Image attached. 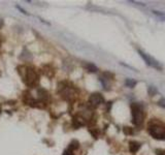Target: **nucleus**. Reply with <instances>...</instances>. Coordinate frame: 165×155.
I'll return each mask as SVG.
<instances>
[{
  "label": "nucleus",
  "instance_id": "nucleus-1",
  "mask_svg": "<svg viewBox=\"0 0 165 155\" xmlns=\"http://www.w3.org/2000/svg\"><path fill=\"white\" fill-rule=\"evenodd\" d=\"M148 130L154 139L165 140V124L158 121L157 119H152L148 122Z\"/></svg>",
  "mask_w": 165,
  "mask_h": 155
},
{
  "label": "nucleus",
  "instance_id": "nucleus-2",
  "mask_svg": "<svg viewBox=\"0 0 165 155\" xmlns=\"http://www.w3.org/2000/svg\"><path fill=\"white\" fill-rule=\"evenodd\" d=\"M131 112H132V121L135 125L140 126L145 120V112H143L142 106L140 104H131Z\"/></svg>",
  "mask_w": 165,
  "mask_h": 155
},
{
  "label": "nucleus",
  "instance_id": "nucleus-3",
  "mask_svg": "<svg viewBox=\"0 0 165 155\" xmlns=\"http://www.w3.org/2000/svg\"><path fill=\"white\" fill-rule=\"evenodd\" d=\"M24 81L26 85L30 86V87H34L38 83V76L35 73L32 68L27 67L25 70V76H24Z\"/></svg>",
  "mask_w": 165,
  "mask_h": 155
},
{
  "label": "nucleus",
  "instance_id": "nucleus-4",
  "mask_svg": "<svg viewBox=\"0 0 165 155\" xmlns=\"http://www.w3.org/2000/svg\"><path fill=\"white\" fill-rule=\"evenodd\" d=\"M137 52L140 53V57L143 59V61H145L148 66L156 68V70H163V66L160 64V62H158L156 59L153 58L152 56H150L148 54L145 53V52H142L141 50H137Z\"/></svg>",
  "mask_w": 165,
  "mask_h": 155
},
{
  "label": "nucleus",
  "instance_id": "nucleus-5",
  "mask_svg": "<svg viewBox=\"0 0 165 155\" xmlns=\"http://www.w3.org/2000/svg\"><path fill=\"white\" fill-rule=\"evenodd\" d=\"M89 101H90V104L93 107H97L100 104H102V102L104 101V99H103V97L101 94H99V93H94V94H92L90 96Z\"/></svg>",
  "mask_w": 165,
  "mask_h": 155
},
{
  "label": "nucleus",
  "instance_id": "nucleus-6",
  "mask_svg": "<svg viewBox=\"0 0 165 155\" xmlns=\"http://www.w3.org/2000/svg\"><path fill=\"white\" fill-rule=\"evenodd\" d=\"M140 144L138 142H135V141H131V142H129V149H130V151L132 153H135V152H137L138 150H140Z\"/></svg>",
  "mask_w": 165,
  "mask_h": 155
},
{
  "label": "nucleus",
  "instance_id": "nucleus-7",
  "mask_svg": "<svg viewBox=\"0 0 165 155\" xmlns=\"http://www.w3.org/2000/svg\"><path fill=\"white\" fill-rule=\"evenodd\" d=\"M136 84V81H134V80H132V79H127L126 80V82H125V85L127 86V87H134Z\"/></svg>",
  "mask_w": 165,
  "mask_h": 155
},
{
  "label": "nucleus",
  "instance_id": "nucleus-8",
  "mask_svg": "<svg viewBox=\"0 0 165 155\" xmlns=\"http://www.w3.org/2000/svg\"><path fill=\"white\" fill-rule=\"evenodd\" d=\"M86 67H87V70H90V71H96V70H97V67H96L95 65H93V64H91V63L87 64Z\"/></svg>",
  "mask_w": 165,
  "mask_h": 155
},
{
  "label": "nucleus",
  "instance_id": "nucleus-9",
  "mask_svg": "<svg viewBox=\"0 0 165 155\" xmlns=\"http://www.w3.org/2000/svg\"><path fill=\"white\" fill-rule=\"evenodd\" d=\"M157 93V90H156V88L155 87H148V94L150 95H154V94H156Z\"/></svg>",
  "mask_w": 165,
  "mask_h": 155
},
{
  "label": "nucleus",
  "instance_id": "nucleus-10",
  "mask_svg": "<svg viewBox=\"0 0 165 155\" xmlns=\"http://www.w3.org/2000/svg\"><path fill=\"white\" fill-rule=\"evenodd\" d=\"M158 104H159L160 107H162V108L165 109V98H160L159 101H158Z\"/></svg>",
  "mask_w": 165,
  "mask_h": 155
},
{
  "label": "nucleus",
  "instance_id": "nucleus-11",
  "mask_svg": "<svg viewBox=\"0 0 165 155\" xmlns=\"http://www.w3.org/2000/svg\"><path fill=\"white\" fill-rule=\"evenodd\" d=\"M153 13H154L156 16L159 17V18H161V19H163V20H165V15H164V14H161V13H160V11H153Z\"/></svg>",
  "mask_w": 165,
  "mask_h": 155
},
{
  "label": "nucleus",
  "instance_id": "nucleus-12",
  "mask_svg": "<svg viewBox=\"0 0 165 155\" xmlns=\"http://www.w3.org/2000/svg\"><path fill=\"white\" fill-rule=\"evenodd\" d=\"M63 155H74V151H72L71 149H69V148H68V149L64 152V154H63Z\"/></svg>",
  "mask_w": 165,
  "mask_h": 155
},
{
  "label": "nucleus",
  "instance_id": "nucleus-13",
  "mask_svg": "<svg viewBox=\"0 0 165 155\" xmlns=\"http://www.w3.org/2000/svg\"><path fill=\"white\" fill-rule=\"evenodd\" d=\"M157 155H165V150H161V149H158L156 150Z\"/></svg>",
  "mask_w": 165,
  "mask_h": 155
},
{
  "label": "nucleus",
  "instance_id": "nucleus-14",
  "mask_svg": "<svg viewBox=\"0 0 165 155\" xmlns=\"http://www.w3.org/2000/svg\"><path fill=\"white\" fill-rule=\"evenodd\" d=\"M1 26H2V21L0 20V27H1Z\"/></svg>",
  "mask_w": 165,
  "mask_h": 155
}]
</instances>
